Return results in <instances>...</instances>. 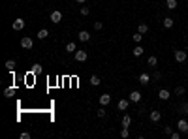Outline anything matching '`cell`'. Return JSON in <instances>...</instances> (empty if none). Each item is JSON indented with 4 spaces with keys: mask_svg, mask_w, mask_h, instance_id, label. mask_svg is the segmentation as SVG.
Instances as JSON below:
<instances>
[{
    "mask_svg": "<svg viewBox=\"0 0 188 139\" xmlns=\"http://www.w3.org/2000/svg\"><path fill=\"white\" fill-rule=\"evenodd\" d=\"M49 19H51V23L58 24L60 21H62V12H58V9H55V12H51V15H49Z\"/></svg>",
    "mask_w": 188,
    "mask_h": 139,
    "instance_id": "cell-1",
    "label": "cell"
},
{
    "mask_svg": "<svg viewBox=\"0 0 188 139\" xmlns=\"http://www.w3.org/2000/svg\"><path fill=\"white\" fill-rule=\"evenodd\" d=\"M87 58H89L87 51H83V49H77V51H75V60H77V62H85Z\"/></svg>",
    "mask_w": 188,
    "mask_h": 139,
    "instance_id": "cell-2",
    "label": "cell"
},
{
    "mask_svg": "<svg viewBox=\"0 0 188 139\" xmlns=\"http://www.w3.org/2000/svg\"><path fill=\"white\" fill-rule=\"evenodd\" d=\"M130 102H134V104H138V102H141V92L139 90H132L130 96H128Z\"/></svg>",
    "mask_w": 188,
    "mask_h": 139,
    "instance_id": "cell-3",
    "label": "cell"
},
{
    "mask_svg": "<svg viewBox=\"0 0 188 139\" xmlns=\"http://www.w3.org/2000/svg\"><path fill=\"white\" fill-rule=\"evenodd\" d=\"M32 45H34V42H32V38H28V36H24V38L21 40V47L23 49H32Z\"/></svg>",
    "mask_w": 188,
    "mask_h": 139,
    "instance_id": "cell-4",
    "label": "cell"
},
{
    "mask_svg": "<svg viewBox=\"0 0 188 139\" xmlns=\"http://www.w3.org/2000/svg\"><path fill=\"white\" fill-rule=\"evenodd\" d=\"M177 130H179L181 133H186L188 132V122L184 120V118H181V120L177 122Z\"/></svg>",
    "mask_w": 188,
    "mask_h": 139,
    "instance_id": "cell-5",
    "label": "cell"
},
{
    "mask_svg": "<svg viewBox=\"0 0 188 139\" xmlns=\"http://www.w3.org/2000/svg\"><path fill=\"white\" fill-rule=\"evenodd\" d=\"M12 28H13V30H23V28H24V19H21V17L15 19V21L12 23Z\"/></svg>",
    "mask_w": 188,
    "mask_h": 139,
    "instance_id": "cell-6",
    "label": "cell"
},
{
    "mask_svg": "<svg viewBox=\"0 0 188 139\" xmlns=\"http://www.w3.org/2000/svg\"><path fill=\"white\" fill-rule=\"evenodd\" d=\"M186 51H175V60L177 62H186Z\"/></svg>",
    "mask_w": 188,
    "mask_h": 139,
    "instance_id": "cell-7",
    "label": "cell"
},
{
    "mask_svg": "<svg viewBox=\"0 0 188 139\" xmlns=\"http://www.w3.org/2000/svg\"><path fill=\"white\" fill-rule=\"evenodd\" d=\"M111 104V94H102L100 96V105H109Z\"/></svg>",
    "mask_w": 188,
    "mask_h": 139,
    "instance_id": "cell-8",
    "label": "cell"
},
{
    "mask_svg": "<svg viewBox=\"0 0 188 139\" xmlns=\"http://www.w3.org/2000/svg\"><path fill=\"white\" fill-rule=\"evenodd\" d=\"M77 40H79V42H89V40H90V34L87 32V30H81V32L77 34Z\"/></svg>",
    "mask_w": 188,
    "mask_h": 139,
    "instance_id": "cell-9",
    "label": "cell"
},
{
    "mask_svg": "<svg viewBox=\"0 0 188 139\" xmlns=\"http://www.w3.org/2000/svg\"><path fill=\"white\" fill-rule=\"evenodd\" d=\"M158 98H160V100H162V102H166V100H169V98H171V94H169V90H166V89H162V90L158 92Z\"/></svg>",
    "mask_w": 188,
    "mask_h": 139,
    "instance_id": "cell-10",
    "label": "cell"
},
{
    "mask_svg": "<svg viewBox=\"0 0 188 139\" xmlns=\"http://www.w3.org/2000/svg\"><path fill=\"white\" fill-rule=\"evenodd\" d=\"M128 104H130V100H120L119 104H117V109H119V111H126V109H128Z\"/></svg>",
    "mask_w": 188,
    "mask_h": 139,
    "instance_id": "cell-11",
    "label": "cell"
},
{
    "mask_svg": "<svg viewBox=\"0 0 188 139\" xmlns=\"http://www.w3.org/2000/svg\"><path fill=\"white\" fill-rule=\"evenodd\" d=\"M66 51H68V53H75V51H77V43H75V42H68V43H66Z\"/></svg>",
    "mask_w": 188,
    "mask_h": 139,
    "instance_id": "cell-12",
    "label": "cell"
},
{
    "mask_svg": "<svg viewBox=\"0 0 188 139\" xmlns=\"http://www.w3.org/2000/svg\"><path fill=\"white\" fill-rule=\"evenodd\" d=\"M139 83H141V85H149V83H151V75H149V73H141V75H139Z\"/></svg>",
    "mask_w": 188,
    "mask_h": 139,
    "instance_id": "cell-13",
    "label": "cell"
},
{
    "mask_svg": "<svg viewBox=\"0 0 188 139\" xmlns=\"http://www.w3.org/2000/svg\"><path fill=\"white\" fill-rule=\"evenodd\" d=\"M160 118H162V113L160 111H151V120L152 122H158Z\"/></svg>",
    "mask_w": 188,
    "mask_h": 139,
    "instance_id": "cell-14",
    "label": "cell"
},
{
    "mask_svg": "<svg viewBox=\"0 0 188 139\" xmlns=\"http://www.w3.org/2000/svg\"><path fill=\"white\" fill-rule=\"evenodd\" d=\"M162 24H164V28H171V27H173V24H175V21H173V19H171V17H166L164 21H162Z\"/></svg>",
    "mask_w": 188,
    "mask_h": 139,
    "instance_id": "cell-15",
    "label": "cell"
},
{
    "mask_svg": "<svg viewBox=\"0 0 188 139\" xmlns=\"http://www.w3.org/2000/svg\"><path fill=\"white\" fill-rule=\"evenodd\" d=\"M138 32H141V34H147V32H149V24H147V23H139Z\"/></svg>",
    "mask_w": 188,
    "mask_h": 139,
    "instance_id": "cell-16",
    "label": "cell"
},
{
    "mask_svg": "<svg viewBox=\"0 0 188 139\" xmlns=\"http://www.w3.org/2000/svg\"><path fill=\"white\" fill-rule=\"evenodd\" d=\"M143 47H141V45H135V47L134 49H132V53H134V56H141V55H143Z\"/></svg>",
    "mask_w": 188,
    "mask_h": 139,
    "instance_id": "cell-17",
    "label": "cell"
},
{
    "mask_svg": "<svg viewBox=\"0 0 188 139\" xmlns=\"http://www.w3.org/2000/svg\"><path fill=\"white\" fill-rule=\"evenodd\" d=\"M166 8L167 9H177V0H166Z\"/></svg>",
    "mask_w": 188,
    "mask_h": 139,
    "instance_id": "cell-18",
    "label": "cell"
},
{
    "mask_svg": "<svg viewBox=\"0 0 188 139\" xmlns=\"http://www.w3.org/2000/svg\"><path fill=\"white\" fill-rule=\"evenodd\" d=\"M147 64H149L151 68H156V64H158V58H156V56H149V60H147Z\"/></svg>",
    "mask_w": 188,
    "mask_h": 139,
    "instance_id": "cell-19",
    "label": "cell"
},
{
    "mask_svg": "<svg viewBox=\"0 0 188 139\" xmlns=\"http://www.w3.org/2000/svg\"><path fill=\"white\" fill-rule=\"evenodd\" d=\"M4 96H6V98H12V96H15V89H13V86H8V89L4 90Z\"/></svg>",
    "mask_w": 188,
    "mask_h": 139,
    "instance_id": "cell-20",
    "label": "cell"
},
{
    "mask_svg": "<svg viewBox=\"0 0 188 139\" xmlns=\"http://www.w3.org/2000/svg\"><path fill=\"white\" fill-rule=\"evenodd\" d=\"M130 124H132V117H130V115H124V117H122V126L128 128Z\"/></svg>",
    "mask_w": 188,
    "mask_h": 139,
    "instance_id": "cell-21",
    "label": "cell"
},
{
    "mask_svg": "<svg viewBox=\"0 0 188 139\" xmlns=\"http://www.w3.org/2000/svg\"><path fill=\"white\" fill-rule=\"evenodd\" d=\"M47 36H49V30H47V28H42V30L38 32V38H40V40H45Z\"/></svg>",
    "mask_w": 188,
    "mask_h": 139,
    "instance_id": "cell-22",
    "label": "cell"
},
{
    "mask_svg": "<svg viewBox=\"0 0 188 139\" xmlns=\"http://www.w3.org/2000/svg\"><path fill=\"white\" fill-rule=\"evenodd\" d=\"M4 66H6V68H8L9 71H13V70H15V66H17V64H15V60H6V64H4Z\"/></svg>",
    "mask_w": 188,
    "mask_h": 139,
    "instance_id": "cell-23",
    "label": "cell"
},
{
    "mask_svg": "<svg viewBox=\"0 0 188 139\" xmlns=\"http://www.w3.org/2000/svg\"><path fill=\"white\" fill-rule=\"evenodd\" d=\"M132 40H134L135 43H141V40H143V34H141V32H135L134 36H132Z\"/></svg>",
    "mask_w": 188,
    "mask_h": 139,
    "instance_id": "cell-24",
    "label": "cell"
},
{
    "mask_svg": "<svg viewBox=\"0 0 188 139\" xmlns=\"http://www.w3.org/2000/svg\"><path fill=\"white\" fill-rule=\"evenodd\" d=\"M100 83H102V81H100L98 75H92V77H90V85H92V86H98Z\"/></svg>",
    "mask_w": 188,
    "mask_h": 139,
    "instance_id": "cell-25",
    "label": "cell"
},
{
    "mask_svg": "<svg viewBox=\"0 0 188 139\" xmlns=\"http://www.w3.org/2000/svg\"><path fill=\"white\" fill-rule=\"evenodd\" d=\"M96 115H98L100 118H104L105 115H107V111H105V109H104V105H102V107H100V109H98V113H96Z\"/></svg>",
    "mask_w": 188,
    "mask_h": 139,
    "instance_id": "cell-26",
    "label": "cell"
},
{
    "mask_svg": "<svg viewBox=\"0 0 188 139\" xmlns=\"http://www.w3.org/2000/svg\"><path fill=\"white\" fill-rule=\"evenodd\" d=\"M40 71H42V68H40V64H34V68H32V73H34V75H38Z\"/></svg>",
    "mask_w": 188,
    "mask_h": 139,
    "instance_id": "cell-27",
    "label": "cell"
},
{
    "mask_svg": "<svg viewBox=\"0 0 188 139\" xmlns=\"http://www.w3.org/2000/svg\"><path fill=\"white\" fill-rule=\"evenodd\" d=\"M171 139H181V132L177 130V132H171V135H169Z\"/></svg>",
    "mask_w": 188,
    "mask_h": 139,
    "instance_id": "cell-28",
    "label": "cell"
},
{
    "mask_svg": "<svg viewBox=\"0 0 188 139\" xmlns=\"http://www.w3.org/2000/svg\"><path fill=\"white\" fill-rule=\"evenodd\" d=\"M175 94L182 96V94H184V86H177V89H175Z\"/></svg>",
    "mask_w": 188,
    "mask_h": 139,
    "instance_id": "cell-29",
    "label": "cell"
},
{
    "mask_svg": "<svg viewBox=\"0 0 188 139\" xmlns=\"http://www.w3.org/2000/svg\"><path fill=\"white\" fill-rule=\"evenodd\" d=\"M89 13H90L89 6H83V8H81V15H89Z\"/></svg>",
    "mask_w": 188,
    "mask_h": 139,
    "instance_id": "cell-30",
    "label": "cell"
},
{
    "mask_svg": "<svg viewBox=\"0 0 188 139\" xmlns=\"http://www.w3.org/2000/svg\"><path fill=\"white\" fill-rule=\"evenodd\" d=\"M94 28H96V30H102V28H104V24H102V21H96V23H94Z\"/></svg>",
    "mask_w": 188,
    "mask_h": 139,
    "instance_id": "cell-31",
    "label": "cell"
},
{
    "mask_svg": "<svg viewBox=\"0 0 188 139\" xmlns=\"http://www.w3.org/2000/svg\"><path fill=\"white\" fill-rule=\"evenodd\" d=\"M181 113H188V102H186V104H182V105H181Z\"/></svg>",
    "mask_w": 188,
    "mask_h": 139,
    "instance_id": "cell-32",
    "label": "cell"
},
{
    "mask_svg": "<svg viewBox=\"0 0 188 139\" xmlns=\"http://www.w3.org/2000/svg\"><path fill=\"white\" fill-rule=\"evenodd\" d=\"M120 137H128V128L122 126V132H120Z\"/></svg>",
    "mask_w": 188,
    "mask_h": 139,
    "instance_id": "cell-33",
    "label": "cell"
},
{
    "mask_svg": "<svg viewBox=\"0 0 188 139\" xmlns=\"http://www.w3.org/2000/svg\"><path fill=\"white\" fill-rule=\"evenodd\" d=\"M21 139H30V133L28 132H23L21 133Z\"/></svg>",
    "mask_w": 188,
    "mask_h": 139,
    "instance_id": "cell-34",
    "label": "cell"
},
{
    "mask_svg": "<svg viewBox=\"0 0 188 139\" xmlns=\"http://www.w3.org/2000/svg\"><path fill=\"white\" fill-rule=\"evenodd\" d=\"M164 132L167 133V135H171V132H173V130H171V126H166V128H164Z\"/></svg>",
    "mask_w": 188,
    "mask_h": 139,
    "instance_id": "cell-35",
    "label": "cell"
},
{
    "mask_svg": "<svg viewBox=\"0 0 188 139\" xmlns=\"http://www.w3.org/2000/svg\"><path fill=\"white\" fill-rule=\"evenodd\" d=\"M152 77H154V79H160L162 73H160V71H154V73H152Z\"/></svg>",
    "mask_w": 188,
    "mask_h": 139,
    "instance_id": "cell-36",
    "label": "cell"
},
{
    "mask_svg": "<svg viewBox=\"0 0 188 139\" xmlns=\"http://www.w3.org/2000/svg\"><path fill=\"white\" fill-rule=\"evenodd\" d=\"M77 2H79V4H85V2H87V0H77Z\"/></svg>",
    "mask_w": 188,
    "mask_h": 139,
    "instance_id": "cell-37",
    "label": "cell"
}]
</instances>
